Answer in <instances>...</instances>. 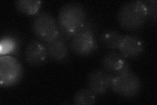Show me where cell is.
Returning a JSON list of instances; mask_svg holds the SVG:
<instances>
[{"label":"cell","instance_id":"obj_11","mask_svg":"<svg viewBox=\"0 0 157 105\" xmlns=\"http://www.w3.org/2000/svg\"><path fill=\"white\" fill-rule=\"evenodd\" d=\"M48 57L57 62L63 63L69 57V48L65 39L59 37L52 42L45 43Z\"/></svg>","mask_w":157,"mask_h":105},{"label":"cell","instance_id":"obj_10","mask_svg":"<svg viewBox=\"0 0 157 105\" xmlns=\"http://www.w3.org/2000/svg\"><path fill=\"white\" fill-rule=\"evenodd\" d=\"M101 64L104 71L112 74L130 69L126 58L115 51L107 52L104 55L101 59Z\"/></svg>","mask_w":157,"mask_h":105},{"label":"cell","instance_id":"obj_16","mask_svg":"<svg viewBox=\"0 0 157 105\" xmlns=\"http://www.w3.org/2000/svg\"><path fill=\"white\" fill-rule=\"evenodd\" d=\"M147 9V16L151 21L156 22V11H157V2L156 0L144 2Z\"/></svg>","mask_w":157,"mask_h":105},{"label":"cell","instance_id":"obj_15","mask_svg":"<svg viewBox=\"0 0 157 105\" xmlns=\"http://www.w3.org/2000/svg\"><path fill=\"white\" fill-rule=\"evenodd\" d=\"M1 55H9L16 53L19 48V42L14 36L8 34L2 37L1 40Z\"/></svg>","mask_w":157,"mask_h":105},{"label":"cell","instance_id":"obj_13","mask_svg":"<svg viewBox=\"0 0 157 105\" xmlns=\"http://www.w3.org/2000/svg\"><path fill=\"white\" fill-rule=\"evenodd\" d=\"M42 2L37 0H19L15 2L18 11L28 16L36 15L41 6Z\"/></svg>","mask_w":157,"mask_h":105},{"label":"cell","instance_id":"obj_8","mask_svg":"<svg viewBox=\"0 0 157 105\" xmlns=\"http://www.w3.org/2000/svg\"><path fill=\"white\" fill-rule=\"evenodd\" d=\"M48 57L45 43L38 39L29 42L24 50V58L32 66H39L44 64Z\"/></svg>","mask_w":157,"mask_h":105},{"label":"cell","instance_id":"obj_3","mask_svg":"<svg viewBox=\"0 0 157 105\" xmlns=\"http://www.w3.org/2000/svg\"><path fill=\"white\" fill-rule=\"evenodd\" d=\"M141 86V81L139 76L129 69L113 74L110 89L118 95L132 98L139 93Z\"/></svg>","mask_w":157,"mask_h":105},{"label":"cell","instance_id":"obj_2","mask_svg":"<svg viewBox=\"0 0 157 105\" xmlns=\"http://www.w3.org/2000/svg\"><path fill=\"white\" fill-rule=\"evenodd\" d=\"M147 18V9L143 1L127 2L122 5L117 13V21L121 28L129 31L141 28Z\"/></svg>","mask_w":157,"mask_h":105},{"label":"cell","instance_id":"obj_14","mask_svg":"<svg viewBox=\"0 0 157 105\" xmlns=\"http://www.w3.org/2000/svg\"><path fill=\"white\" fill-rule=\"evenodd\" d=\"M75 105H92L96 103V95L88 88L77 90L73 99Z\"/></svg>","mask_w":157,"mask_h":105},{"label":"cell","instance_id":"obj_7","mask_svg":"<svg viewBox=\"0 0 157 105\" xmlns=\"http://www.w3.org/2000/svg\"><path fill=\"white\" fill-rule=\"evenodd\" d=\"M113 74L104 69H96L88 75L87 87L96 96H102L110 89Z\"/></svg>","mask_w":157,"mask_h":105},{"label":"cell","instance_id":"obj_5","mask_svg":"<svg viewBox=\"0 0 157 105\" xmlns=\"http://www.w3.org/2000/svg\"><path fill=\"white\" fill-rule=\"evenodd\" d=\"M23 68L18 60L11 55H2L0 58V86L7 87L21 80Z\"/></svg>","mask_w":157,"mask_h":105},{"label":"cell","instance_id":"obj_12","mask_svg":"<svg viewBox=\"0 0 157 105\" xmlns=\"http://www.w3.org/2000/svg\"><path fill=\"white\" fill-rule=\"evenodd\" d=\"M122 36L123 35H121L115 30H106L100 35V42L105 48L115 51L119 49Z\"/></svg>","mask_w":157,"mask_h":105},{"label":"cell","instance_id":"obj_6","mask_svg":"<svg viewBox=\"0 0 157 105\" xmlns=\"http://www.w3.org/2000/svg\"><path fill=\"white\" fill-rule=\"evenodd\" d=\"M70 47L77 55L86 57L95 52L98 48V43L94 33L86 30H81L71 37Z\"/></svg>","mask_w":157,"mask_h":105},{"label":"cell","instance_id":"obj_9","mask_svg":"<svg viewBox=\"0 0 157 105\" xmlns=\"http://www.w3.org/2000/svg\"><path fill=\"white\" fill-rule=\"evenodd\" d=\"M144 49L145 44L141 38L134 35L127 34L122 36L118 50L124 58L133 59L141 55Z\"/></svg>","mask_w":157,"mask_h":105},{"label":"cell","instance_id":"obj_1","mask_svg":"<svg viewBox=\"0 0 157 105\" xmlns=\"http://www.w3.org/2000/svg\"><path fill=\"white\" fill-rule=\"evenodd\" d=\"M86 21L87 13L81 4L70 2L63 5L59 11L58 18L60 36L66 41L70 40L73 35L82 28Z\"/></svg>","mask_w":157,"mask_h":105},{"label":"cell","instance_id":"obj_4","mask_svg":"<svg viewBox=\"0 0 157 105\" xmlns=\"http://www.w3.org/2000/svg\"><path fill=\"white\" fill-rule=\"evenodd\" d=\"M33 33L44 43L52 42L60 37V29L51 14L45 12L37 13L32 22Z\"/></svg>","mask_w":157,"mask_h":105}]
</instances>
